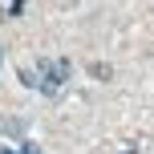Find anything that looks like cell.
I'll list each match as a JSON object with an SVG mask.
<instances>
[{"label": "cell", "instance_id": "obj_1", "mask_svg": "<svg viewBox=\"0 0 154 154\" xmlns=\"http://www.w3.org/2000/svg\"><path fill=\"white\" fill-rule=\"evenodd\" d=\"M37 73H41V81H37L41 89H45V93H57L65 81H69V61H41Z\"/></svg>", "mask_w": 154, "mask_h": 154}, {"label": "cell", "instance_id": "obj_2", "mask_svg": "<svg viewBox=\"0 0 154 154\" xmlns=\"http://www.w3.org/2000/svg\"><path fill=\"white\" fill-rule=\"evenodd\" d=\"M0 154H41V146H37V142H24V146H20V142L8 138V146L0 142Z\"/></svg>", "mask_w": 154, "mask_h": 154}]
</instances>
